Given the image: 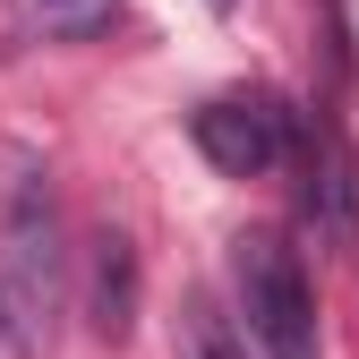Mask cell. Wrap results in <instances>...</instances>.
<instances>
[{
    "label": "cell",
    "mask_w": 359,
    "mask_h": 359,
    "mask_svg": "<svg viewBox=\"0 0 359 359\" xmlns=\"http://www.w3.org/2000/svg\"><path fill=\"white\" fill-rule=\"evenodd\" d=\"M0 274H9V317H18V334H34L60 308V283H69L60 205H52V180H43L34 163H18L9 189H0Z\"/></svg>",
    "instance_id": "7a4b0ae2"
},
{
    "label": "cell",
    "mask_w": 359,
    "mask_h": 359,
    "mask_svg": "<svg viewBox=\"0 0 359 359\" xmlns=\"http://www.w3.org/2000/svg\"><path fill=\"white\" fill-rule=\"evenodd\" d=\"M128 18V0H9V26L34 43H103Z\"/></svg>",
    "instance_id": "277c9868"
},
{
    "label": "cell",
    "mask_w": 359,
    "mask_h": 359,
    "mask_svg": "<svg viewBox=\"0 0 359 359\" xmlns=\"http://www.w3.org/2000/svg\"><path fill=\"white\" fill-rule=\"evenodd\" d=\"M214 9H231V0H214Z\"/></svg>",
    "instance_id": "8992f818"
},
{
    "label": "cell",
    "mask_w": 359,
    "mask_h": 359,
    "mask_svg": "<svg viewBox=\"0 0 359 359\" xmlns=\"http://www.w3.org/2000/svg\"><path fill=\"white\" fill-rule=\"evenodd\" d=\"M231 291H240L248 342L265 359H325L317 351V291H308V265L283 231H240L231 240Z\"/></svg>",
    "instance_id": "6da1fadb"
},
{
    "label": "cell",
    "mask_w": 359,
    "mask_h": 359,
    "mask_svg": "<svg viewBox=\"0 0 359 359\" xmlns=\"http://www.w3.org/2000/svg\"><path fill=\"white\" fill-rule=\"evenodd\" d=\"M189 137H197V154L222 180H265L299 146V111L283 95H248V86H240V95H205L189 111Z\"/></svg>",
    "instance_id": "3957f363"
},
{
    "label": "cell",
    "mask_w": 359,
    "mask_h": 359,
    "mask_svg": "<svg viewBox=\"0 0 359 359\" xmlns=\"http://www.w3.org/2000/svg\"><path fill=\"white\" fill-rule=\"evenodd\" d=\"M180 359H248V342L231 334V317L205 299V291H189L180 299V342H171Z\"/></svg>",
    "instance_id": "5b68a950"
}]
</instances>
